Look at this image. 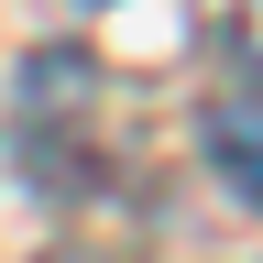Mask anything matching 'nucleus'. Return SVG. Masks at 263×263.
<instances>
[{
	"mask_svg": "<svg viewBox=\"0 0 263 263\" xmlns=\"http://www.w3.org/2000/svg\"><path fill=\"white\" fill-rule=\"evenodd\" d=\"M66 263H88V252H66Z\"/></svg>",
	"mask_w": 263,
	"mask_h": 263,
	"instance_id": "7ed1b4c3",
	"label": "nucleus"
},
{
	"mask_svg": "<svg viewBox=\"0 0 263 263\" xmlns=\"http://www.w3.org/2000/svg\"><path fill=\"white\" fill-rule=\"evenodd\" d=\"M197 154L219 164L230 197H252V209H263V88H230L219 110L197 121Z\"/></svg>",
	"mask_w": 263,
	"mask_h": 263,
	"instance_id": "f257e3e1",
	"label": "nucleus"
},
{
	"mask_svg": "<svg viewBox=\"0 0 263 263\" xmlns=\"http://www.w3.org/2000/svg\"><path fill=\"white\" fill-rule=\"evenodd\" d=\"M230 44H241V55L263 66V0H252V11H241V33H230Z\"/></svg>",
	"mask_w": 263,
	"mask_h": 263,
	"instance_id": "f03ea898",
	"label": "nucleus"
}]
</instances>
